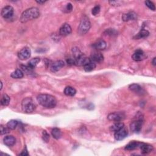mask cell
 <instances>
[{
	"label": "cell",
	"mask_w": 156,
	"mask_h": 156,
	"mask_svg": "<svg viewBox=\"0 0 156 156\" xmlns=\"http://www.w3.org/2000/svg\"><path fill=\"white\" fill-rule=\"evenodd\" d=\"M37 100L42 106L48 108H54L57 104L56 98L48 94H40L37 96Z\"/></svg>",
	"instance_id": "obj_1"
},
{
	"label": "cell",
	"mask_w": 156,
	"mask_h": 156,
	"mask_svg": "<svg viewBox=\"0 0 156 156\" xmlns=\"http://www.w3.org/2000/svg\"><path fill=\"white\" fill-rule=\"evenodd\" d=\"M40 11L37 7H31L26 9L21 14L20 21L22 23H25L32 20L39 18Z\"/></svg>",
	"instance_id": "obj_2"
},
{
	"label": "cell",
	"mask_w": 156,
	"mask_h": 156,
	"mask_svg": "<svg viewBox=\"0 0 156 156\" xmlns=\"http://www.w3.org/2000/svg\"><path fill=\"white\" fill-rule=\"evenodd\" d=\"M91 27V23L88 17L84 15L80 21V24L78 27V34L81 35L86 34Z\"/></svg>",
	"instance_id": "obj_3"
},
{
	"label": "cell",
	"mask_w": 156,
	"mask_h": 156,
	"mask_svg": "<svg viewBox=\"0 0 156 156\" xmlns=\"http://www.w3.org/2000/svg\"><path fill=\"white\" fill-rule=\"evenodd\" d=\"M21 108L23 112L29 113L35 110L36 106L31 98H26L22 101Z\"/></svg>",
	"instance_id": "obj_4"
},
{
	"label": "cell",
	"mask_w": 156,
	"mask_h": 156,
	"mask_svg": "<svg viewBox=\"0 0 156 156\" xmlns=\"http://www.w3.org/2000/svg\"><path fill=\"white\" fill-rule=\"evenodd\" d=\"M143 123V117L141 116V115H140V116L137 117V119L131 123L130 126L131 131L132 132H135V133H139L141 130V128H142Z\"/></svg>",
	"instance_id": "obj_5"
},
{
	"label": "cell",
	"mask_w": 156,
	"mask_h": 156,
	"mask_svg": "<svg viewBox=\"0 0 156 156\" xmlns=\"http://www.w3.org/2000/svg\"><path fill=\"white\" fill-rule=\"evenodd\" d=\"M125 116L126 115L123 112H114L108 114L107 116V119L111 121L120 122L123 120L125 119Z\"/></svg>",
	"instance_id": "obj_6"
},
{
	"label": "cell",
	"mask_w": 156,
	"mask_h": 156,
	"mask_svg": "<svg viewBox=\"0 0 156 156\" xmlns=\"http://www.w3.org/2000/svg\"><path fill=\"white\" fill-rule=\"evenodd\" d=\"M14 13V10L13 8L11 6H6L3 8L1 11V16L4 19H10L11 18Z\"/></svg>",
	"instance_id": "obj_7"
},
{
	"label": "cell",
	"mask_w": 156,
	"mask_h": 156,
	"mask_svg": "<svg viewBox=\"0 0 156 156\" xmlns=\"http://www.w3.org/2000/svg\"><path fill=\"white\" fill-rule=\"evenodd\" d=\"M31 55V49L28 47H25L22 48L18 53V58L21 60H25L29 59Z\"/></svg>",
	"instance_id": "obj_8"
},
{
	"label": "cell",
	"mask_w": 156,
	"mask_h": 156,
	"mask_svg": "<svg viewBox=\"0 0 156 156\" xmlns=\"http://www.w3.org/2000/svg\"><path fill=\"white\" fill-rule=\"evenodd\" d=\"M127 135H128V131H127V130L125 127H123L122 129L115 132L114 134V137L116 140L121 141L125 139L127 136Z\"/></svg>",
	"instance_id": "obj_9"
},
{
	"label": "cell",
	"mask_w": 156,
	"mask_h": 156,
	"mask_svg": "<svg viewBox=\"0 0 156 156\" xmlns=\"http://www.w3.org/2000/svg\"><path fill=\"white\" fill-rule=\"evenodd\" d=\"M90 59L94 63H101L104 61V56L100 52L96 51L92 53Z\"/></svg>",
	"instance_id": "obj_10"
},
{
	"label": "cell",
	"mask_w": 156,
	"mask_h": 156,
	"mask_svg": "<svg viewBox=\"0 0 156 156\" xmlns=\"http://www.w3.org/2000/svg\"><path fill=\"white\" fill-rule=\"evenodd\" d=\"M72 29L70 25L68 23H64L62 26L60 27L59 29V34L62 36H68L72 33Z\"/></svg>",
	"instance_id": "obj_11"
},
{
	"label": "cell",
	"mask_w": 156,
	"mask_h": 156,
	"mask_svg": "<svg viewBox=\"0 0 156 156\" xmlns=\"http://www.w3.org/2000/svg\"><path fill=\"white\" fill-rule=\"evenodd\" d=\"M146 58V56L145 54L143 51L141 50H137L135 51V53L132 54V59L137 62L139 61H141L145 59Z\"/></svg>",
	"instance_id": "obj_12"
},
{
	"label": "cell",
	"mask_w": 156,
	"mask_h": 156,
	"mask_svg": "<svg viewBox=\"0 0 156 156\" xmlns=\"http://www.w3.org/2000/svg\"><path fill=\"white\" fill-rule=\"evenodd\" d=\"M64 65H65V63L63 60H57L51 65V72L53 73L58 72V71H59L64 67Z\"/></svg>",
	"instance_id": "obj_13"
},
{
	"label": "cell",
	"mask_w": 156,
	"mask_h": 156,
	"mask_svg": "<svg viewBox=\"0 0 156 156\" xmlns=\"http://www.w3.org/2000/svg\"><path fill=\"white\" fill-rule=\"evenodd\" d=\"M129 88L132 92H134L137 94H140V95H143V94L145 93V91L144 90L143 88L139 84H132L130 85Z\"/></svg>",
	"instance_id": "obj_14"
},
{
	"label": "cell",
	"mask_w": 156,
	"mask_h": 156,
	"mask_svg": "<svg viewBox=\"0 0 156 156\" xmlns=\"http://www.w3.org/2000/svg\"><path fill=\"white\" fill-rule=\"evenodd\" d=\"M92 46L93 48H94L98 51H101L106 49L107 46V44L104 40L101 39V40H98L97 42H95V43L93 44Z\"/></svg>",
	"instance_id": "obj_15"
},
{
	"label": "cell",
	"mask_w": 156,
	"mask_h": 156,
	"mask_svg": "<svg viewBox=\"0 0 156 156\" xmlns=\"http://www.w3.org/2000/svg\"><path fill=\"white\" fill-rule=\"evenodd\" d=\"M137 18V15L134 12H129L125 13L122 16V20L124 21H128L130 20H135Z\"/></svg>",
	"instance_id": "obj_16"
},
{
	"label": "cell",
	"mask_w": 156,
	"mask_h": 156,
	"mask_svg": "<svg viewBox=\"0 0 156 156\" xmlns=\"http://www.w3.org/2000/svg\"><path fill=\"white\" fill-rule=\"evenodd\" d=\"M140 148L141 151V153H142L143 154L149 153L151 152H152L154 149L153 146L151 145L147 144V143H141Z\"/></svg>",
	"instance_id": "obj_17"
},
{
	"label": "cell",
	"mask_w": 156,
	"mask_h": 156,
	"mask_svg": "<svg viewBox=\"0 0 156 156\" xmlns=\"http://www.w3.org/2000/svg\"><path fill=\"white\" fill-rule=\"evenodd\" d=\"M90 58H87L86 56L83 54L77 59H75V65L78 66H84L85 64L90 62Z\"/></svg>",
	"instance_id": "obj_18"
},
{
	"label": "cell",
	"mask_w": 156,
	"mask_h": 156,
	"mask_svg": "<svg viewBox=\"0 0 156 156\" xmlns=\"http://www.w3.org/2000/svg\"><path fill=\"white\" fill-rule=\"evenodd\" d=\"M4 143L7 146H12L16 143V139L12 135H8L6 136L3 139Z\"/></svg>",
	"instance_id": "obj_19"
},
{
	"label": "cell",
	"mask_w": 156,
	"mask_h": 156,
	"mask_svg": "<svg viewBox=\"0 0 156 156\" xmlns=\"http://www.w3.org/2000/svg\"><path fill=\"white\" fill-rule=\"evenodd\" d=\"M141 143H140L139 141H131L125 146V149L127 151L134 150L140 148Z\"/></svg>",
	"instance_id": "obj_20"
},
{
	"label": "cell",
	"mask_w": 156,
	"mask_h": 156,
	"mask_svg": "<svg viewBox=\"0 0 156 156\" xmlns=\"http://www.w3.org/2000/svg\"><path fill=\"white\" fill-rule=\"evenodd\" d=\"M64 94L68 96H73L76 93V90L71 86L66 87L64 89Z\"/></svg>",
	"instance_id": "obj_21"
},
{
	"label": "cell",
	"mask_w": 156,
	"mask_h": 156,
	"mask_svg": "<svg viewBox=\"0 0 156 156\" xmlns=\"http://www.w3.org/2000/svg\"><path fill=\"white\" fill-rule=\"evenodd\" d=\"M125 127L124 123L121 121L115 122L114 124L110 127V131L112 132H116Z\"/></svg>",
	"instance_id": "obj_22"
},
{
	"label": "cell",
	"mask_w": 156,
	"mask_h": 156,
	"mask_svg": "<svg viewBox=\"0 0 156 156\" xmlns=\"http://www.w3.org/2000/svg\"><path fill=\"white\" fill-rule=\"evenodd\" d=\"M51 134H52V136H53V137L56 140L60 139L62 136V132H61L60 129L58 128V127H54V128L52 129Z\"/></svg>",
	"instance_id": "obj_23"
},
{
	"label": "cell",
	"mask_w": 156,
	"mask_h": 156,
	"mask_svg": "<svg viewBox=\"0 0 156 156\" xmlns=\"http://www.w3.org/2000/svg\"><path fill=\"white\" fill-rule=\"evenodd\" d=\"M11 78L13 79H21L24 76V73L20 69H17L11 74Z\"/></svg>",
	"instance_id": "obj_24"
},
{
	"label": "cell",
	"mask_w": 156,
	"mask_h": 156,
	"mask_svg": "<svg viewBox=\"0 0 156 156\" xmlns=\"http://www.w3.org/2000/svg\"><path fill=\"white\" fill-rule=\"evenodd\" d=\"M83 67H84V70L86 71V72H92V71H93V70H94V68H96V64L95 63L92 62V61L90 60V62L85 64Z\"/></svg>",
	"instance_id": "obj_25"
},
{
	"label": "cell",
	"mask_w": 156,
	"mask_h": 156,
	"mask_svg": "<svg viewBox=\"0 0 156 156\" xmlns=\"http://www.w3.org/2000/svg\"><path fill=\"white\" fill-rule=\"evenodd\" d=\"M149 35V32L145 29H141L137 34L134 38L136 39H144V38L147 37Z\"/></svg>",
	"instance_id": "obj_26"
},
{
	"label": "cell",
	"mask_w": 156,
	"mask_h": 156,
	"mask_svg": "<svg viewBox=\"0 0 156 156\" xmlns=\"http://www.w3.org/2000/svg\"><path fill=\"white\" fill-rule=\"evenodd\" d=\"M40 62V59L39 58L32 59L31 60H29V62H28L27 66L31 69H34V68H35L36 66L39 64Z\"/></svg>",
	"instance_id": "obj_27"
},
{
	"label": "cell",
	"mask_w": 156,
	"mask_h": 156,
	"mask_svg": "<svg viewBox=\"0 0 156 156\" xmlns=\"http://www.w3.org/2000/svg\"><path fill=\"white\" fill-rule=\"evenodd\" d=\"M11 101V98L7 94H4L1 100V104L4 106H7L9 104Z\"/></svg>",
	"instance_id": "obj_28"
},
{
	"label": "cell",
	"mask_w": 156,
	"mask_h": 156,
	"mask_svg": "<svg viewBox=\"0 0 156 156\" xmlns=\"http://www.w3.org/2000/svg\"><path fill=\"white\" fill-rule=\"evenodd\" d=\"M18 124V122L15 120H11L7 123V127L11 130H14L16 129Z\"/></svg>",
	"instance_id": "obj_29"
},
{
	"label": "cell",
	"mask_w": 156,
	"mask_h": 156,
	"mask_svg": "<svg viewBox=\"0 0 156 156\" xmlns=\"http://www.w3.org/2000/svg\"><path fill=\"white\" fill-rule=\"evenodd\" d=\"M72 53L74 59H77L79 57H81L82 55H83L82 52L80 51V50L78 48H77V47H74V48H73Z\"/></svg>",
	"instance_id": "obj_30"
},
{
	"label": "cell",
	"mask_w": 156,
	"mask_h": 156,
	"mask_svg": "<svg viewBox=\"0 0 156 156\" xmlns=\"http://www.w3.org/2000/svg\"><path fill=\"white\" fill-rule=\"evenodd\" d=\"M9 131H10V129H9L7 127H4L3 125H1V126H0V133H1V135L9 133Z\"/></svg>",
	"instance_id": "obj_31"
},
{
	"label": "cell",
	"mask_w": 156,
	"mask_h": 156,
	"mask_svg": "<svg viewBox=\"0 0 156 156\" xmlns=\"http://www.w3.org/2000/svg\"><path fill=\"white\" fill-rule=\"evenodd\" d=\"M145 4L146 6H147L148 7H149L151 10L152 11H155V5L151 1H145Z\"/></svg>",
	"instance_id": "obj_32"
},
{
	"label": "cell",
	"mask_w": 156,
	"mask_h": 156,
	"mask_svg": "<svg viewBox=\"0 0 156 156\" xmlns=\"http://www.w3.org/2000/svg\"><path fill=\"white\" fill-rule=\"evenodd\" d=\"M100 10H101V8H100V6H94L93 9H92V13L93 14V15H98V14L100 13Z\"/></svg>",
	"instance_id": "obj_33"
},
{
	"label": "cell",
	"mask_w": 156,
	"mask_h": 156,
	"mask_svg": "<svg viewBox=\"0 0 156 156\" xmlns=\"http://www.w3.org/2000/svg\"><path fill=\"white\" fill-rule=\"evenodd\" d=\"M105 33H106L107 35H116L117 34V32L113 29H108L106 31Z\"/></svg>",
	"instance_id": "obj_34"
},
{
	"label": "cell",
	"mask_w": 156,
	"mask_h": 156,
	"mask_svg": "<svg viewBox=\"0 0 156 156\" xmlns=\"http://www.w3.org/2000/svg\"><path fill=\"white\" fill-rule=\"evenodd\" d=\"M43 139L46 142H48L50 140V135L46 131H43Z\"/></svg>",
	"instance_id": "obj_35"
},
{
	"label": "cell",
	"mask_w": 156,
	"mask_h": 156,
	"mask_svg": "<svg viewBox=\"0 0 156 156\" xmlns=\"http://www.w3.org/2000/svg\"><path fill=\"white\" fill-rule=\"evenodd\" d=\"M72 10H73V5L71 3H68L65 7V12L68 13V12H70Z\"/></svg>",
	"instance_id": "obj_36"
},
{
	"label": "cell",
	"mask_w": 156,
	"mask_h": 156,
	"mask_svg": "<svg viewBox=\"0 0 156 156\" xmlns=\"http://www.w3.org/2000/svg\"><path fill=\"white\" fill-rule=\"evenodd\" d=\"M67 62L69 65H75V59L73 58H68L67 60Z\"/></svg>",
	"instance_id": "obj_37"
},
{
	"label": "cell",
	"mask_w": 156,
	"mask_h": 156,
	"mask_svg": "<svg viewBox=\"0 0 156 156\" xmlns=\"http://www.w3.org/2000/svg\"><path fill=\"white\" fill-rule=\"evenodd\" d=\"M20 155H29V153H28V152H27V149H26V148L25 147V148L24 149V150H23V151H22V153L20 154Z\"/></svg>",
	"instance_id": "obj_38"
},
{
	"label": "cell",
	"mask_w": 156,
	"mask_h": 156,
	"mask_svg": "<svg viewBox=\"0 0 156 156\" xmlns=\"http://www.w3.org/2000/svg\"><path fill=\"white\" fill-rule=\"evenodd\" d=\"M36 2L39 4H44L46 2V1H36Z\"/></svg>",
	"instance_id": "obj_39"
},
{
	"label": "cell",
	"mask_w": 156,
	"mask_h": 156,
	"mask_svg": "<svg viewBox=\"0 0 156 156\" xmlns=\"http://www.w3.org/2000/svg\"><path fill=\"white\" fill-rule=\"evenodd\" d=\"M152 64L154 66H155L156 65V62H155V58H154L152 61Z\"/></svg>",
	"instance_id": "obj_40"
},
{
	"label": "cell",
	"mask_w": 156,
	"mask_h": 156,
	"mask_svg": "<svg viewBox=\"0 0 156 156\" xmlns=\"http://www.w3.org/2000/svg\"><path fill=\"white\" fill-rule=\"evenodd\" d=\"M1 90H2V88H3V83H2V82H1Z\"/></svg>",
	"instance_id": "obj_41"
}]
</instances>
